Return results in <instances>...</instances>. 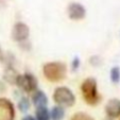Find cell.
Instances as JSON below:
<instances>
[{
  "label": "cell",
  "mask_w": 120,
  "mask_h": 120,
  "mask_svg": "<svg viewBox=\"0 0 120 120\" xmlns=\"http://www.w3.org/2000/svg\"><path fill=\"white\" fill-rule=\"evenodd\" d=\"M80 64H81V61H80V59L78 56H75V59L72 60V62H71V69H72V71H75L77 69H79Z\"/></svg>",
  "instance_id": "cell-17"
},
{
  "label": "cell",
  "mask_w": 120,
  "mask_h": 120,
  "mask_svg": "<svg viewBox=\"0 0 120 120\" xmlns=\"http://www.w3.org/2000/svg\"><path fill=\"white\" fill-rule=\"evenodd\" d=\"M31 103L36 107H41V106H47L48 105V97L46 95V93L41 89H37L34 93L31 94Z\"/></svg>",
  "instance_id": "cell-9"
},
{
  "label": "cell",
  "mask_w": 120,
  "mask_h": 120,
  "mask_svg": "<svg viewBox=\"0 0 120 120\" xmlns=\"http://www.w3.org/2000/svg\"><path fill=\"white\" fill-rule=\"evenodd\" d=\"M0 91H5V86H4V84L2 83V82H0Z\"/></svg>",
  "instance_id": "cell-20"
},
{
  "label": "cell",
  "mask_w": 120,
  "mask_h": 120,
  "mask_svg": "<svg viewBox=\"0 0 120 120\" xmlns=\"http://www.w3.org/2000/svg\"><path fill=\"white\" fill-rule=\"evenodd\" d=\"M89 63H90L93 66H98V65H99V63H100L99 56H97V55H94V56H91L90 60H89Z\"/></svg>",
  "instance_id": "cell-18"
},
{
  "label": "cell",
  "mask_w": 120,
  "mask_h": 120,
  "mask_svg": "<svg viewBox=\"0 0 120 120\" xmlns=\"http://www.w3.org/2000/svg\"><path fill=\"white\" fill-rule=\"evenodd\" d=\"M67 13L69 18L72 20H80L83 19L86 15V10L81 3L79 2H71L67 7Z\"/></svg>",
  "instance_id": "cell-7"
},
{
  "label": "cell",
  "mask_w": 120,
  "mask_h": 120,
  "mask_svg": "<svg viewBox=\"0 0 120 120\" xmlns=\"http://www.w3.org/2000/svg\"><path fill=\"white\" fill-rule=\"evenodd\" d=\"M21 120H35V118H34V116H32V115H25L22 118H21Z\"/></svg>",
  "instance_id": "cell-19"
},
{
  "label": "cell",
  "mask_w": 120,
  "mask_h": 120,
  "mask_svg": "<svg viewBox=\"0 0 120 120\" xmlns=\"http://www.w3.org/2000/svg\"><path fill=\"white\" fill-rule=\"evenodd\" d=\"M105 114L111 119H116L120 117V99L113 98L109 99L105 104Z\"/></svg>",
  "instance_id": "cell-8"
},
{
  "label": "cell",
  "mask_w": 120,
  "mask_h": 120,
  "mask_svg": "<svg viewBox=\"0 0 120 120\" xmlns=\"http://www.w3.org/2000/svg\"><path fill=\"white\" fill-rule=\"evenodd\" d=\"M2 54H3L2 49H1V47H0V60H1V57H2Z\"/></svg>",
  "instance_id": "cell-21"
},
{
  "label": "cell",
  "mask_w": 120,
  "mask_h": 120,
  "mask_svg": "<svg viewBox=\"0 0 120 120\" xmlns=\"http://www.w3.org/2000/svg\"><path fill=\"white\" fill-rule=\"evenodd\" d=\"M31 100L27 97V96H22L20 97V99L18 100V103H17V107H18L19 112L20 113H28L31 107Z\"/></svg>",
  "instance_id": "cell-13"
},
{
  "label": "cell",
  "mask_w": 120,
  "mask_h": 120,
  "mask_svg": "<svg viewBox=\"0 0 120 120\" xmlns=\"http://www.w3.org/2000/svg\"><path fill=\"white\" fill-rule=\"evenodd\" d=\"M16 109L13 102L4 97H0V120H15Z\"/></svg>",
  "instance_id": "cell-5"
},
{
  "label": "cell",
  "mask_w": 120,
  "mask_h": 120,
  "mask_svg": "<svg viewBox=\"0 0 120 120\" xmlns=\"http://www.w3.org/2000/svg\"><path fill=\"white\" fill-rule=\"evenodd\" d=\"M18 75H19L18 71L14 68V66H8V67H5L4 72H3V80L7 83L15 85L16 79H17Z\"/></svg>",
  "instance_id": "cell-10"
},
{
  "label": "cell",
  "mask_w": 120,
  "mask_h": 120,
  "mask_svg": "<svg viewBox=\"0 0 120 120\" xmlns=\"http://www.w3.org/2000/svg\"><path fill=\"white\" fill-rule=\"evenodd\" d=\"M35 120H50V109L47 106H41L35 109Z\"/></svg>",
  "instance_id": "cell-12"
},
{
  "label": "cell",
  "mask_w": 120,
  "mask_h": 120,
  "mask_svg": "<svg viewBox=\"0 0 120 120\" xmlns=\"http://www.w3.org/2000/svg\"><path fill=\"white\" fill-rule=\"evenodd\" d=\"M30 35V29L29 26L27 23L22 22V21H18L14 25L13 29H12V38L17 43H23L27 41Z\"/></svg>",
  "instance_id": "cell-6"
},
{
  "label": "cell",
  "mask_w": 120,
  "mask_h": 120,
  "mask_svg": "<svg viewBox=\"0 0 120 120\" xmlns=\"http://www.w3.org/2000/svg\"><path fill=\"white\" fill-rule=\"evenodd\" d=\"M109 77H111V81L113 83L117 84L120 81V68L118 66H114L111 69V72H109Z\"/></svg>",
  "instance_id": "cell-14"
},
{
  "label": "cell",
  "mask_w": 120,
  "mask_h": 120,
  "mask_svg": "<svg viewBox=\"0 0 120 120\" xmlns=\"http://www.w3.org/2000/svg\"><path fill=\"white\" fill-rule=\"evenodd\" d=\"M43 75L49 82H62L67 75V65L60 61L47 62L43 66Z\"/></svg>",
  "instance_id": "cell-2"
},
{
  "label": "cell",
  "mask_w": 120,
  "mask_h": 120,
  "mask_svg": "<svg viewBox=\"0 0 120 120\" xmlns=\"http://www.w3.org/2000/svg\"><path fill=\"white\" fill-rule=\"evenodd\" d=\"M15 85L26 94H32L38 89V81L31 72H25L21 75L19 73L16 79Z\"/></svg>",
  "instance_id": "cell-4"
},
{
  "label": "cell",
  "mask_w": 120,
  "mask_h": 120,
  "mask_svg": "<svg viewBox=\"0 0 120 120\" xmlns=\"http://www.w3.org/2000/svg\"><path fill=\"white\" fill-rule=\"evenodd\" d=\"M0 61H2L4 64H7V67L8 66H13L15 57L12 53H5V54H2V57H1Z\"/></svg>",
  "instance_id": "cell-16"
},
{
  "label": "cell",
  "mask_w": 120,
  "mask_h": 120,
  "mask_svg": "<svg viewBox=\"0 0 120 120\" xmlns=\"http://www.w3.org/2000/svg\"><path fill=\"white\" fill-rule=\"evenodd\" d=\"M52 99L55 105L62 107H71L75 104V95L69 87L59 86L54 89Z\"/></svg>",
  "instance_id": "cell-3"
},
{
  "label": "cell",
  "mask_w": 120,
  "mask_h": 120,
  "mask_svg": "<svg viewBox=\"0 0 120 120\" xmlns=\"http://www.w3.org/2000/svg\"><path fill=\"white\" fill-rule=\"evenodd\" d=\"M65 109L59 105H54L50 109V120H63L65 118Z\"/></svg>",
  "instance_id": "cell-11"
},
{
  "label": "cell",
  "mask_w": 120,
  "mask_h": 120,
  "mask_svg": "<svg viewBox=\"0 0 120 120\" xmlns=\"http://www.w3.org/2000/svg\"><path fill=\"white\" fill-rule=\"evenodd\" d=\"M81 94L84 102L90 106H96L102 101V96L98 90V83L95 78H86L82 82Z\"/></svg>",
  "instance_id": "cell-1"
},
{
  "label": "cell",
  "mask_w": 120,
  "mask_h": 120,
  "mask_svg": "<svg viewBox=\"0 0 120 120\" xmlns=\"http://www.w3.org/2000/svg\"><path fill=\"white\" fill-rule=\"evenodd\" d=\"M70 120H95L89 114L84 113V112H78L71 116Z\"/></svg>",
  "instance_id": "cell-15"
}]
</instances>
